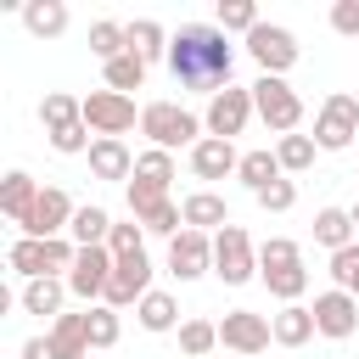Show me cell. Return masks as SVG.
I'll return each mask as SVG.
<instances>
[{"mask_svg": "<svg viewBox=\"0 0 359 359\" xmlns=\"http://www.w3.org/2000/svg\"><path fill=\"white\" fill-rule=\"evenodd\" d=\"M331 280H337L342 292H353V297H359V241H353V247H342V252H331Z\"/></svg>", "mask_w": 359, "mask_h": 359, "instance_id": "obj_39", "label": "cell"}, {"mask_svg": "<svg viewBox=\"0 0 359 359\" xmlns=\"http://www.w3.org/2000/svg\"><path fill=\"white\" fill-rule=\"evenodd\" d=\"M236 168H241V151H236L230 140L202 135V140L191 146V174H196V180H224V174H236Z\"/></svg>", "mask_w": 359, "mask_h": 359, "instance_id": "obj_15", "label": "cell"}, {"mask_svg": "<svg viewBox=\"0 0 359 359\" xmlns=\"http://www.w3.org/2000/svg\"><path fill=\"white\" fill-rule=\"evenodd\" d=\"M236 180L258 196V191H269L275 180H286V168H280V157L275 151H241V168H236Z\"/></svg>", "mask_w": 359, "mask_h": 359, "instance_id": "obj_20", "label": "cell"}, {"mask_svg": "<svg viewBox=\"0 0 359 359\" xmlns=\"http://www.w3.org/2000/svg\"><path fill=\"white\" fill-rule=\"evenodd\" d=\"M213 275H219L224 286H247V280L258 275V247H252V236H247L241 224H224V230L213 236Z\"/></svg>", "mask_w": 359, "mask_h": 359, "instance_id": "obj_5", "label": "cell"}, {"mask_svg": "<svg viewBox=\"0 0 359 359\" xmlns=\"http://www.w3.org/2000/svg\"><path fill=\"white\" fill-rule=\"evenodd\" d=\"M50 348H56V359H90V314L50 320Z\"/></svg>", "mask_w": 359, "mask_h": 359, "instance_id": "obj_18", "label": "cell"}, {"mask_svg": "<svg viewBox=\"0 0 359 359\" xmlns=\"http://www.w3.org/2000/svg\"><path fill=\"white\" fill-rule=\"evenodd\" d=\"M22 28H28L34 39H56V34L67 28V6H62V0H28V6H22Z\"/></svg>", "mask_w": 359, "mask_h": 359, "instance_id": "obj_25", "label": "cell"}, {"mask_svg": "<svg viewBox=\"0 0 359 359\" xmlns=\"http://www.w3.org/2000/svg\"><path fill=\"white\" fill-rule=\"evenodd\" d=\"M151 292V258L146 252H129V258H118V269H112V280H107V292H101V303L107 309H140V297Z\"/></svg>", "mask_w": 359, "mask_h": 359, "instance_id": "obj_8", "label": "cell"}, {"mask_svg": "<svg viewBox=\"0 0 359 359\" xmlns=\"http://www.w3.org/2000/svg\"><path fill=\"white\" fill-rule=\"evenodd\" d=\"M353 135H359V101L348 90L325 95L320 112H314V146L320 151H342V146H353Z\"/></svg>", "mask_w": 359, "mask_h": 359, "instance_id": "obj_6", "label": "cell"}, {"mask_svg": "<svg viewBox=\"0 0 359 359\" xmlns=\"http://www.w3.org/2000/svg\"><path fill=\"white\" fill-rule=\"evenodd\" d=\"M213 348H219V325H213V320H185V325H180V353L202 359V353H213Z\"/></svg>", "mask_w": 359, "mask_h": 359, "instance_id": "obj_35", "label": "cell"}, {"mask_svg": "<svg viewBox=\"0 0 359 359\" xmlns=\"http://www.w3.org/2000/svg\"><path fill=\"white\" fill-rule=\"evenodd\" d=\"M258 280H264L280 303H297V297L309 292V269H303V264H275V269H258Z\"/></svg>", "mask_w": 359, "mask_h": 359, "instance_id": "obj_30", "label": "cell"}, {"mask_svg": "<svg viewBox=\"0 0 359 359\" xmlns=\"http://www.w3.org/2000/svg\"><path fill=\"white\" fill-rule=\"evenodd\" d=\"M140 84H146V62H140L135 50H123L118 62H107V90L129 95V90H140Z\"/></svg>", "mask_w": 359, "mask_h": 359, "instance_id": "obj_32", "label": "cell"}, {"mask_svg": "<svg viewBox=\"0 0 359 359\" xmlns=\"http://www.w3.org/2000/svg\"><path fill=\"white\" fill-rule=\"evenodd\" d=\"M269 325H275V342H280V348H303V342L314 337V309H303V303H280V314H275Z\"/></svg>", "mask_w": 359, "mask_h": 359, "instance_id": "obj_24", "label": "cell"}, {"mask_svg": "<svg viewBox=\"0 0 359 359\" xmlns=\"http://www.w3.org/2000/svg\"><path fill=\"white\" fill-rule=\"evenodd\" d=\"M107 252H112V258L146 252V230H140V219H129V224H112V236H107Z\"/></svg>", "mask_w": 359, "mask_h": 359, "instance_id": "obj_38", "label": "cell"}, {"mask_svg": "<svg viewBox=\"0 0 359 359\" xmlns=\"http://www.w3.org/2000/svg\"><path fill=\"white\" fill-rule=\"evenodd\" d=\"M292 202H297V185H292V180H275L269 191H258V208H264V213H286Z\"/></svg>", "mask_w": 359, "mask_h": 359, "instance_id": "obj_42", "label": "cell"}, {"mask_svg": "<svg viewBox=\"0 0 359 359\" xmlns=\"http://www.w3.org/2000/svg\"><path fill=\"white\" fill-rule=\"evenodd\" d=\"M62 297H67V280H56V275H45V280H28L17 303H22L28 314H56V320H62Z\"/></svg>", "mask_w": 359, "mask_h": 359, "instance_id": "obj_26", "label": "cell"}, {"mask_svg": "<svg viewBox=\"0 0 359 359\" xmlns=\"http://www.w3.org/2000/svg\"><path fill=\"white\" fill-rule=\"evenodd\" d=\"M39 123H45V135H56V129H73V123H84V101H73V95L50 90V95L39 101Z\"/></svg>", "mask_w": 359, "mask_h": 359, "instance_id": "obj_29", "label": "cell"}, {"mask_svg": "<svg viewBox=\"0 0 359 359\" xmlns=\"http://www.w3.org/2000/svg\"><path fill=\"white\" fill-rule=\"evenodd\" d=\"M140 135L157 146V151H174V146H196L202 140V118L180 101H151L140 107Z\"/></svg>", "mask_w": 359, "mask_h": 359, "instance_id": "obj_2", "label": "cell"}, {"mask_svg": "<svg viewBox=\"0 0 359 359\" xmlns=\"http://www.w3.org/2000/svg\"><path fill=\"white\" fill-rule=\"evenodd\" d=\"M118 331H123V320H118V309H107V303H95V309H90V348H112V342H118Z\"/></svg>", "mask_w": 359, "mask_h": 359, "instance_id": "obj_37", "label": "cell"}, {"mask_svg": "<svg viewBox=\"0 0 359 359\" xmlns=\"http://www.w3.org/2000/svg\"><path fill=\"white\" fill-rule=\"evenodd\" d=\"M348 213H353V224H359V202H353V208H348Z\"/></svg>", "mask_w": 359, "mask_h": 359, "instance_id": "obj_45", "label": "cell"}, {"mask_svg": "<svg viewBox=\"0 0 359 359\" xmlns=\"http://www.w3.org/2000/svg\"><path fill=\"white\" fill-rule=\"evenodd\" d=\"M135 123H140V112H135L129 95H118V90H90L84 95V129L95 140H123Z\"/></svg>", "mask_w": 359, "mask_h": 359, "instance_id": "obj_4", "label": "cell"}, {"mask_svg": "<svg viewBox=\"0 0 359 359\" xmlns=\"http://www.w3.org/2000/svg\"><path fill=\"white\" fill-rule=\"evenodd\" d=\"M22 359H56L50 337H28V342H22Z\"/></svg>", "mask_w": 359, "mask_h": 359, "instance_id": "obj_44", "label": "cell"}, {"mask_svg": "<svg viewBox=\"0 0 359 359\" xmlns=\"http://www.w3.org/2000/svg\"><path fill=\"white\" fill-rule=\"evenodd\" d=\"M252 107H258V118H264L275 135H292V129L303 123V95H297L286 79H275V73H258V84H252Z\"/></svg>", "mask_w": 359, "mask_h": 359, "instance_id": "obj_3", "label": "cell"}, {"mask_svg": "<svg viewBox=\"0 0 359 359\" xmlns=\"http://www.w3.org/2000/svg\"><path fill=\"white\" fill-rule=\"evenodd\" d=\"M252 112H258V107H252V84H247V90L230 84V90H219V95L208 101V135H213V140H230V135L247 129Z\"/></svg>", "mask_w": 359, "mask_h": 359, "instance_id": "obj_13", "label": "cell"}, {"mask_svg": "<svg viewBox=\"0 0 359 359\" xmlns=\"http://www.w3.org/2000/svg\"><path fill=\"white\" fill-rule=\"evenodd\" d=\"M230 67H236V50L219 22H185L168 39V73L180 79V90H202L213 101L219 90H230Z\"/></svg>", "mask_w": 359, "mask_h": 359, "instance_id": "obj_1", "label": "cell"}, {"mask_svg": "<svg viewBox=\"0 0 359 359\" xmlns=\"http://www.w3.org/2000/svg\"><path fill=\"white\" fill-rule=\"evenodd\" d=\"M247 50H252V62H258L264 73H275V79H286V73L297 67V34L280 28V22H258V28L247 34Z\"/></svg>", "mask_w": 359, "mask_h": 359, "instance_id": "obj_7", "label": "cell"}, {"mask_svg": "<svg viewBox=\"0 0 359 359\" xmlns=\"http://www.w3.org/2000/svg\"><path fill=\"white\" fill-rule=\"evenodd\" d=\"M34 202H39V185H34V174L11 168V174L0 180V213H6L11 224H22V219L34 213Z\"/></svg>", "mask_w": 359, "mask_h": 359, "instance_id": "obj_17", "label": "cell"}, {"mask_svg": "<svg viewBox=\"0 0 359 359\" xmlns=\"http://www.w3.org/2000/svg\"><path fill=\"white\" fill-rule=\"evenodd\" d=\"M90 50L101 56V67H107V62H118V56L129 50V22H112V17L90 22Z\"/></svg>", "mask_w": 359, "mask_h": 359, "instance_id": "obj_27", "label": "cell"}, {"mask_svg": "<svg viewBox=\"0 0 359 359\" xmlns=\"http://www.w3.org/2000/svg\"><path fill=\"white\" fill-rule=\"evenodd\" d=\"M129 50L151 67L157 56H168V34H163V22H151V17H135L129 22Z\"/></svg>", "mask_w": 359, "mask_h": 359, "instance_id": "obj_28", "label": "cell"}, {"mask_svg": "<svg viewBox=\"0 0 359 359\" xmlns=\"http://www.w3.org/2000/svg\"><path fill=\"white\" fill-rule=\"evenodd\" d=\"M309 309H314V331H320V337H331V342H348V337L359 331V297H353V292H342V286L320 292Z\"/></svg>", "mask_w": 359, "mask_h": 359, "instance_id": "obj_11", "label": "cell"}, {"mask_svg": "<svg viewBox=\"0 0 359 359\" xmlns=\"http://www.w3.org/2000/svg\"><path fill=\"white\" fill-rule=\"evenodd\" d=\"M135 320H140L146 331H174V325H180V303H174L168 292H146L140 309H135Z\"/></svg>", "mask_w": 359, "mask_h": 359, "instance_id": "obj_31", "label": "cell"}, {"mask_svg": "<svg viewBox=\"0 0 359 359\" xmlns=\"http://www.w3.org/2000/svg\"><path fill=\"white\" fill-rule=\"evenodd\" d=\"M67 236H73V247H107V236H112V213L95 208V202H84V208L73 213Z\"/></svg>", "mask_w": 359, "mask_h": 359, "instance_id": "obj_21", "label": "cell"}, {"mask_svg": "<svg viewBox=\"0 0 359 359\" xmlns=\"http://www.w3.org/2000/svg\"><path fill=\"white\" fill-rule=\"evenodd\" d=\"M219 342L230 348V353H264L269 342H275V325L264 320V314H252V309H230L224 320H219Z\"/></svg>", "mask_w": 359, "mask_h": 359, "instance_id": "obj_12", "label": "cell"}, {"mask_svg": "<svg viewBox=\"0 0 359 359\" xmlns=\"http://www.w3.org/2000/svg\"><path fill=\"white\" fill-rule=\"evenodd\" d=\"M6 264H11L22 280H45V275H50V252H45V241H34V236H17V241L6 247Z\"/></svg>", "mask_w": 359, "mask_h": 359, "instance_id": "obj_23", "label": "cell"}, {"mask_svg": "<svg viewBox=\"0 0 359 359\" xmlns=\"http://www.w3.org/2000/svg\"><path fill=\"white\" fill-rule=\"evenodd\" d=\"M50 146H56L62 157H79V151H90L95 140H90V129H84V123H73V129H56V135H50Z\"/></svg>", "mask_w": 359, "mask_h": 359, "instance_id": "obj_41", "label": "cell"}, {"mask_svg": "<svg viewBox=\"0 0 359 359\" xmlns=\"http://www.w3.org/2000/svg\"><path fill=\"white\" fill-rule=\"evenodd\" d=\"M73 196L62 191V185H39V202H34V213L17 224L22 236H34V241H50V236H62L67 224H73Z\"/></svg>", "mask_w": 359, "mask_h": 359, "instance_id": "obj_9", "label": "cell"}, {"mask_svg": "<svg viewBox=\"0 0 359 359\" xmlns=\"http://www.w3.org/2000/svg\"><path fill=\"white\" fill-rule=\"evenodd\" d=\"M180 208H185V230H202V236L213 230V236H219V230L230 224V202H224L219 191H191Z\"/></svg>", "mask_w": 359, "mask_h": 359, "instance_id": "obj_16", "label": "cell"}, {"mask_svg": "<svg viewBox=\"0 0 359 359\" xmlns=\"http://www.w3.org/2000/svg\"><path fill=\"white\" fill-rule=\"evenodd\" d=\"M275 264H303V247L286 241V236H269V241L258 247V269H275Z\"/></svg>", "mask_w": 359, "mask_h": 359, "instance_id": "obj_40", "label": "cell"}, {"mask_svg": "<svg viewBox=\"0 0 359 359\" xmlns=\"http://www.w3.org/2000/svg\"><path fill=\"white\" fill-rule=\"evenodd\" d=\"M219 28L224 34H252L258 28V6L252 0H219Z\"/></svg>", "mask_w": 359, "mask_h": 359, "instance_id": "obj_36", "label": "cell"}, {"mask_svg": "<svg viewBox=\"0 0 359 359\" xmlns=\"http://www.w3.org/2000/svg\"><path fill=\"white\" fill-rule=\"evenodd\" d=\"M314 135H280V146H275V157H280V168L286 174H303V168H314Z\"/></svg>", "mask_w": 359, "mask_h": 359, "instance_id": "obj_33", "label": "cell"}, {"mask_svg": "<svg viewBox=\"0 0 359 359\" xmlns=\"http://www.w3.org/2000/svg\"><path fill=\"white\" fill-rule=\"evenodd\" d=\"M112 269H118V258H112L107 247H79V258H73V269H67L62 280H67V292H73V297L101 303V292H107Z\"/></svg>", "mask_w": 359, "mask_h": 359, "instance_id": "obj_10", "label": "cell"}, {"mask_svg": "<svg viewBox=\"0 0 359 359\" xmlns=\"http://www.w3.org/2000/svg\"><path fill=\"white\" fill-rule=\"evenodd\" d=\"M353 230H359V224H353V213H348V208H320V213H314V241H320V247H331V252L353 247Z\"/></svg>", "mask_w": 359, "mask_h": 359, "instance_id": "obj_22", "label": "cell"}, {"mask_svg": "<svg viewBox=\"0 0 359 359\" xmlns=\"http://www.w3.org/2000/svg\"><path fill=\"white\" fill-rule=\"evenodd\" d=\"M135 180H146V185H157V191H168V180H174V151H140L135 157Z\"/></svg>", "mask_w": 359, "mask_h": 359, "instance_id": "obj_34", "label": "cell"}, {"mask_svg": "<svg viewBox=\"0 0 359 359\" xmlns=\"http://www.w3.org/2000/svg\"><path fill=\"white\" fill-rule=\"evenodd\" d=\"M331 28L353 39V34H359V0H337V6H331Z\"/></svg>", "mask_w": 359, "mask_h": 359, "instance_id": "obj_43", "label": "cell"}, {"mask_svg": "<svg viewBox=\"0 0 359 359\" xmlns=\"http://www.w3.org/2000/svg\"><path fill=\"white\" fill-rule=\"evenodd\" d=\"M90 174H95V180H129V174H135L129 146H123V140H95V146H90Z\"/></svg>", "mask_w": 359, "mask_h": 359, "instance_id": "obj_19", "label": "cell"}, {"mask_svg": "<svg viewBox=\"0 0 359 359\" xmlns=\"http://www.w3.org/2000/svg\"><path fill=\"white\" fill-rule=\"evenodd\" d=\"M208 269H213V236H202V230H180V236L168 241V275L196 280V275H208Z\"/></svg>", "mask_w": 359, "mask_h": 359, "instance_id": "obj_14", "label": "cell"}]
</instances>
